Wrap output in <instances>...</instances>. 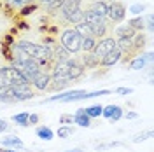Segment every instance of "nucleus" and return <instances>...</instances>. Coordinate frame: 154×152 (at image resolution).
<instances>
[{
  "mask_svg": "<svg viewBox=\"0 0 154 152\" xmlns=\"http://www.w3.org/2000/svg\"><path fill=\"white\" fill-rule=\"evenodd\" d=\"M18 47L37 63L38 67L42 68L44 65H49L51 63V53L46 46H40V44H35V42H30V40H19Z\"/></svg>",
  "mask_w": 154,
  "mask_h": 152,
  "instance_id": "f257e3e1",
  "label": "nucleus"
},
{
  "mask_svg": "<svg viewBox=\"0 0 154 152\" xmlns=\"http://www.w3.org/2000/svg\"><path fill=\"white\" fill-rule=\"evenodd\" d=\"M19 84H30L28 79L14 67H2L0 68V87H12Z\"/></svg>",
  "mask_w": 154,
  "mask_h": 152,
  "instance_id": "f03ea898",
  "label": "nucleus"
},
{
  "mask_svg": "<svg viewBox=\"0 0 154 152\" xmlns=\"http://www.w3.org/2000/svg\"><path fill=\"white\" fill-rule=\"evenodd\" d=\"M60 12L63 14L67 23L77 25V23L84 21V11L81 9V0H63Z\"/></svg>",
  "mask_w": 154,
  "mask_h": 152,
  "instance_id": "7ed1b4c3",
  "label": "nucleus"
},
{
  "mask_svg": "<svg viewBox=\"0 0 154 152\" xmlns=\"http://www.w3.org/2000/svg\"><path fill=\"white\" fill-rule=\"evenodd\" d=\"M81 44H82V38L77 35V32L74 28L63 30V33L60 37V46L65 49L68 54H77L81 51Z\"/></svg>",
  "mask_w": 154,
  "mask_h": 152,
  "instance_id": "20e7f679",
  "label": "nucleus"
},
{
  "mask_svg": "<svg viewBox=\"0 0 154 152\" xmlns=\"http://www.w3.org/2000/svg\"><path fill=\"white\" fill-rule=\"evenodd\" d=\"M84 21H86L88 25H89V28H91V33H93V37H95V38L103 37V35L107 33L105 19H102L100 16H96L95 12H91V11H86V12H84Z\"/></svg>",
  "mask_w": 154,
  "mask_h": 152,
  "instance_id": "39448f33",
  "label": "nucleus"
},
{
  "mask_svg": "<svg viewBox=\"0 0 154 152\" xmlns=\"http://www.w3.org/2000/svg\"><path fill=\"white\" fill-rule=\"evenodd\" d=\"M88 91L84 89H72L67 93H60L56 96H49L46 102H61V103H70V102H79V100H86Z\"/></svg>",
  "mask_w": 154,
  "mask_h": 152,
  "instance_id": "423d86ee",
  "label": "nucleus"
},
{
  "mask_svg": "<svg viewBox=\"0 0 154 152\" xmlns=\"http://www.w3.org/2000/svg\"><path fill=\"white\" fill-rule=\"evenodd\" d=\"M117 47V44H116V38L114 37H103L100 38V40H96V46L93 49V54H95L98 59H102V58L109 54L110 51H114Z\"/></svg>",
  "mask_w": 154,
  "mask_h": 152,
  "instance_id": "0eeeda50",
  "label": "nucleus"
},
{
  "mask_svg": "<svg viewBox=\"0 0 154 152\" xmlns=\"http://www.w3.org/2000/svg\"><path fill=\"white\" fill-rule=\"evenodd\" d=\"M126 16V7L121 2H112L109 4V11H107V18L112 23H121Z\"/></svg>",
  "mask_w": 154,
  "mask_h": 152,
  "instance_id": "6e6552de",
  "label": "nucleus"
},
{
  "mask_svg": "<svg viewBox=\"0 0 154 152\" xmlns=\"http://www.w3.org/2000/svg\"><path fill=\"white\" fill-rule=\"evenodd\" d=\"M49 82H51V75H49L48 72H44V70L37 72V74L33 75V79L30 81V84L33 86L35 89H38V91H44V89H48V87H49Z\"/></svg>",
  "mask_w": 154,
  "mask_h": 152,
  "instance_id": "1a4fd4ad",
  "label": "nucleus"
},
{
  "mask_svg": "<svg viewBox=\"0 0 154 152\" xmlns=\"http://www.w3.org/2000/svg\"><path fill=\"white\" fill-rule=\"evenodd\" d=\"M14 91V98L16 102H25V100H32L33 98V91L30 84H19V86H12Z\"/></svg>",
  "mask_w": 154,
  "mask_h": 152,
  "instance_id": "9d476101",
  "label": "nucleus"
},
{
  "mask_svg": "<svg viewBox=\"0 0 154 152\" xmlns=\"http://www.w3.org/2000/svg\"><path fill=\"white\" fill-rule=\"evenodd\" d=\"M121 56H123V53L116 47L114 51H110L109 54H105V56L102 58V59H100V63H102V67H114L116 63L121 59Z\"/></svg>",
  "mask_w": 154,
  "mask_h": 152,
  "instance_id": "9b49d317",
  "label": "nucleus"
},
{
  "mask_svg": "<svg viewBox=\"0 0 154 152\" xmlns=\"http://www.w3.org/2000/svg\"><path fill=\"white\" fill-rule=\"evenodd\" d=\"M2 147L4 149H23L25 145H23V140L18 138V136H14V135H11V136H5V138H2Z\"/></svg>",
  "mask_w": 154,
  "mask_h": 152,
  "instance_id": "f8f14e48",
  "label": "nucleus"
},
{
  "mask_svg": "<svg viewBox=\"0 0 154 152\" xmlns=\"http://www.w3.org/2000/svg\"><path fill=\"white\" fill-rule=\"evenodd\" d=\"M74 123L81 128H89L91 126V119L86 115L84 108H77V112L74 114Z\"/></svg>",
  "mask_w": 154,
  "mask_h": 152,
  "instance_id": "ddd939ff",
  "label": "nucleus"
},
{
  "mask_svg": "<svg viewBox=\"0 0 154 152\" xmlns=\"http://www.w3.org/2000/svg\"><path fill=\"white\" fill-rule=\"evenodd\" d=\"M91 12H95L96 16H100L102 19L107 18V11H109V4L107 2H103V0H96L95 4L91 5Z\"/></svg>",
  "mask_w": 154,
  "mask_h": 152,
  "instance_id": "4468645a",
  "label": "nucleus"
},
{
  "mask_svg": "<svg viewBox=\"0 0 154 152\" xmlns=\"http://www.w3.org/2000/svg\"><path fill=\"white\" fill-rule=\"evenodd\" d=\"M74 30L77 32V35L81 38H88V37H93V33H91V28H89V25H88L86 21H81V23H77Z\"/></svg>",
  "mask_w": 154,
  "mask_h": 152,
  "instance_id": "2eb2a0df",
  "label": "nucleus"
},
{
  "mask_svg": "<svg viewBox=\"0 0 154 152\" xmlns=\"http://www.w3.org/2000/svg\"><path fill=\"white\" fill-rule=\"evenodd\" d=\"M137 33H135L133 28H130L128 25L126 26H117L116 28V37H117V40H121V38H133Z\"/></svg>",
  "mask_w": 154,
  "mask_h": 152,
  "instance_id": "dca6fc26",
  "label": "nucleus"
},
{
  "mask_svg": "<svg viewBox=\"0 0 154 152\" xmlns=\"http://www.w3.org/2000/svg\"><path fill=\"white\" fill-rule=\"evenodd\" d=\"M70 81H65V79H58V77H51V82H49V87L51 91H61L68 86Z\"/></svg>",
  "mask_w": 154,
  "mask_h": 152,
  "instance_id": "f3484780",
  "label": "nucleus"
},
{
  "mask_svg": "<svg viewBox=\"0 0 154 152\" xmlns=\"http://www.w3.org/2000/svg\"><path fill=\"white\" fill-rule=\"evenodd\" d=\"M0 102H4V103H14L16 102L12 87H0Z\"/></svg>",
  "mask_w": 154,
  "mask_h": 152,
  "instance_id": "a211bd4d",
  "label": "nucleus"
},
{
  "mask_svg": "<svg viewBox=\"0 0 154 152\" xmlns=\"http://www.w3.org/2000/svg\"><path fill=\"white\" fill-rule=\"evenodd\" d=\"M98 63H100V59H98L93 53H88V54L82 56V67L84 68H93V67H96Z\"/></svg>",
  "mask_w": 154,
  "mask_h": 152,
  "instance_id": "6ab92c4d",
  "label": "nucleus"
},
{
  "mask_svg": "<svg viewBox=\"0 0 154 152\" xmlns=\"http://www.w3.org/2000/svg\"><path fill=\"white\" fill-rule=\"evenodd\" d=\"M37 136L40 140H53L54 133H53V129L48 128V126H40V128H37Z\"/></svg>",
  "mask_w": 154,
  "mask_h": 152,
  "instance_id": "aec40b11",
  "label": "nucleus"
},
{
  "mask_svg": "<svg viewBox=\"0 0 154 152\" xmlns=\"http://www.w3.org/2000/svg\"><path fill=\"white\" fill-rule=\"evenodd\" d=\"M102 110H103V107L102 105H91V107H86L84 108V112L89 119H93V117H100L102 115Z\"/></svg>",
  "mask_w": 154,
  "mask_h": 152,
  "instance_id": "412c9836",
  "label": "nucleus"
},
{
  "mask_svg": "<svg viewBox=\"0 0 154 152\" xmlns=\"http://www.w3.org/2000/svg\"><path fill=\"white\" fill-rule=\"evenodd\" d=\"M95 46H96V38L95 37H88V38H82L81 49H84V53H93Z\"/></svg>",
  "mask_w": 154,
  "mask_h": 152,
  "instance_id": "4be33fe9",
  "label": "nucleus"
},
{
  "mask_svg": "<svg viewBox=\"0 0 154 152\" xmlns=\"http://www.w3.org/2000/svg\"><path fill=\"white\" fill-rule=\"evenodd\" d=\"M145 65H147V59H145L144 56H138V58H135V59H131L130 68H131V70H142Z\"/></svg>",
  "mask_w": 154,
  "mask_h": 152,
  "instance_id": "5701e85b",
  "label": "nucleus"
},
{
  "mask_svg": "<svg viewBox=\"0 0 154 152\" xmlns=\"http://www.w3.org/2000/svg\"><path fill=\"white\" fill-rule=\"evenodd\" d=\"M28 112H21V114H16L12 115V121L19 126H28Z\"/></svg>",
  "mask_w": 154,
  "mask_h": 152,
  "instance_id": "b1692460",
  "label": "nucleus"
},
{
  "mask_svg": "<svg viewBox=\"0 0 154 152\" xmlns=\"http://www.w3.org/2000/svg\"><path fill=\"white\" fill-rule=\"evenodd\" d=\"M145 46V37L144 33H138V35H135L133 40H131V49H142Z\"/></svg>",
  "mask_w": 154,
  "mask_h": 152,
  "instance_id": "393cba45",
  "label": "nucleus"
},
{
  "mask_svg": "<svg viewBox=\"0 0 154 152\" xmlns=\"http://www.w3.org/2000/svg\"><path fill=\"white\" fill-rule=\"evenodd\" d=\"M128 26H130V28H133L135 32H137V30H144V18L137 16V18L130 19V21H128Z\"/></svg>",
  "mask_w": 154,
  "mask_h": 152,
  "instance_id": "a878e982",
  "label": "nucleus"
},
{
  "mask_svg": "<svg viewBox=\"0 0 154 152\" xmlns=\"http://www.w3.org/2000/svg\"><path fill=\"white\" fill-rule=\"evenodd\" d=\"M74 135V129L70 128V126H61V128H58V138H68V136H72Z\"/></svg>",
  "mask_w": 154,
  "mask_h": 152,
  "instance_id": "bb28decb",
  "label": "nucleus"
},
{
  "mask_svg": "<svg viewBox=\"0 0 154 152\" xmlns=\"http://www.w3.org/2000/svg\"><path fill=\"white\" fill-rule=\"evenodd\" d=\"M61 5H63V0H53L51 4H48L46 7H48V12L49 14H54L56 11L61 9Z\"/></svg>",
  "mask_w": 154,
  "mask_h": 152,
  "instance_id": "cd10ccee",
  "label": "nucleus"
},
{
  "mask_svg": "<svg viewBox=\"0 0 154 152\" xmlns=\"http://www.w3.org/2000/svg\"><path fill=\"white\" fill-rule=\"evenodd\" d=\"M33 11H37V5H35V4H28V5H23V7H21V14H23V16H30Z\"/></svg>",
  "mask_w": 154,
  "mask_h": 152,
  "instance_id": "c85d7f7f",
  "label": "nucleus"
},
{
  "mask_svg": "<svg viewBox=\"0 0 154 152\" xmlns=\"http://www.w3.org/2000/svg\"><path fill=\"white\" fill-rule=\"evenodd\" d=\"M121 117H123V110H121V107H117V105H116L114 112H112V115H110V117H109V119H110V121H112V123H116V121H119V119H121Z\"/></svg>",
  "mask_w": 154,
  "mask_h": 152,
  "instance_id": "c756f323",
  "label": "nucleus"
},
{
  "mask_svg": "<svg viewBox=\"0 0 154 152\" xmlns=\"http://www.w3.org/2000/svg\"><path fill=\"white\" fill-rule=\"evenodd\" d=\"M74 123V115H68V114H63V115H60V124H72Z\"/></svg>",
  "mask_w": 154,
  "mask_h": 152,
  "instance_id": "7c9ffc66",
  "label": "nucleus"
},
{
  "mask_svg": "<svg viewBox=\"0 0 154 152\" xmlns=\"http://www.w3.org/2000/svg\"><path fill=\"white\" fill-rule=\"evenodd\" d=\"M9 2L12 7H23V5H28L30 2H33V0H9Z\"/></svg>",
  "mask_w": 154,
  "mask_h": 152,
  "instance_id": "2f4dec72",
  "label": "nucleus"
},
{
  "mask_svg": "<svg viewBox=\"0 0 154 152\" xmlns=\"http://www.w3.org/2000/svg\"><path fill=\"white\" fill-rule=\"evenodd\" d=\"M144 5L142 4H135V5H131L130 7V12H133V14H140V12H144Z\"/></svg>",
  "mask_w": 154,
  "mask_h": 152,
  "instance_id": "473e14b6",
  "label": "nucleus"
},
{
  "mask_svg": "<svg viewBox=\"0 0 154 152\" xmlns=\"http://www.w3.org/2000/svg\"><path fill=\"white\" fill-rule=\"evenodd\" d=\"M149 136H152V131H147V133H144V135H138V136H135L133 142L138 143V142H142V140H145V138H149Z\"/></svg>",
  "mask_w": 154,
  "mask_h": 152,
  "instance_id": "72a5a7b5",
  "label": "nucleus"
},
{
  "mask_svg": "<svg viewBox=\"0 0 154 152\" xmlns=\"http://www.w3.org/2000/svg\"><path fill=\"white\" fill-rule=\"evenodd\" d=\"M116 93H119V95H131L133 89H131V87H117Z\"/></svg>",
  "mask_w": 154,
  "mask_h": 152,
  "instance_id": "f704fd0d",
  "label": "nucleus"
},
{
  "mask_svg": "<svg viewBox=\"0 0 154 152\" xmlns=\"http://www.w3.org/2000/svg\"><path fill=\"white\" fill-rule=\"evenodd\" d=\"M38 123V115L37 114H30L28 115V124H37Z\"/></svg>",
  "mask_w": 154,
  "mask_h": 152,
  "instance_id": "c9c22d12",
  "label": "nucleus"
},
{
  "mask_svg": "<svg viewBox=\"0 0 154 152\" xmlns=\"http://www.w3.org/2000/svg\"><path fill=\"white\" fill-rule=\"evenodd\" d=\"M7 128H9V126H7V123H5L4 119H0V135L4 133V131H7Z\"/></svg>",
  "mask_w": 154,
  "mask_h": 152,
  "instance_id": "e433bc0d",
  "label": "nucleus"
},
{
  "mask_svg": "<svg viewBox=\"0 0 154 152\" xmlns=\"http://www.w3.org/2000/svg\"><path fill=\"white\" fill-rule=\"evenodd\" d=\"M147 28L152 30V14H149V16H147Z\"/></svg>",
  "mask_w": 154,
  "mask_h": 152,
  "instance_id": "4c0bfd02",
  "label": "nucleus"
},
{
  "mask_svg": "<svg viewBox=\"0 0 154 152\" xmlns=\"http://www.w3.org/2000/svg\"><path fill=\"white\" fill-rule=\"evenodd\" d=\"M125 117H126V119H137V117H138V114H137V112H128Z\"/></svg>",
  "mask_w": 154,
  "mask_h": 152,
  "instance_id": "58836bf2",
  "label": "nucleus"
},
{
  "mask_svg": "<svg viewBox=\"0 0 154 152\" xmlns=\"http://www.w3.org/2000/svg\"><path fill=\"white\" fill-rule=\"evenodd\" d=\"M0 152H16L14 149H0Z\"/></svg>",
  "mask_w": 154,
  "mask_h": 152,
  "instance_id": "ea45409f",
  "label": "nucleus"
},
{
  "mask_svg": "<svg viewBox=\"0 0 154 152\" xmlns=\"http://www.w3.org/2000/svg\"><path fill=\"white\" fill-rule=\"evenodd\" d=\"M65 152H84L82 149H72V150H65Z\"/></svg>",
  "mask_w": 154,
  "mask_h": 152,
  "instance_id": "a19ab883",
  "label": "nucleus"
},
{
  "mask_svg": "<svg viewBox=\"0 0 154 152\" xmlns=\"http://www.w3.org/2000/svg\"><path fill=\"white\" fill-rule=\"evenodd\" d=\"M40 2H42V4H46V5H48V4H51V2H53V0H40Z\"/></svg>",
  "mask_w": 154,
  "mask_h": 152,
  "instance_id": "79ce46f5",
  "label": "nucleus"
}]
</instances>
